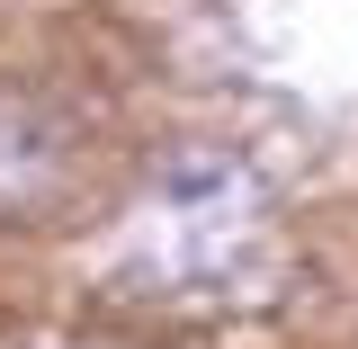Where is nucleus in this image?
<instances>
[{"instance_id": "obj_1", "label": "nucleus", "mask_w": 358, "mask_h": 349, "mask_svg": "<svg viewBox=\"0 0 358 349\" xmlns=\"http://www.w3.org/2000/svg\"><path fill=\"white\" fill-rule=\"evenodd\" d=\"M63 171V143H54V117L27 108V99H0V206H27L45 197Z\"/></svg>"}]
</instances>
